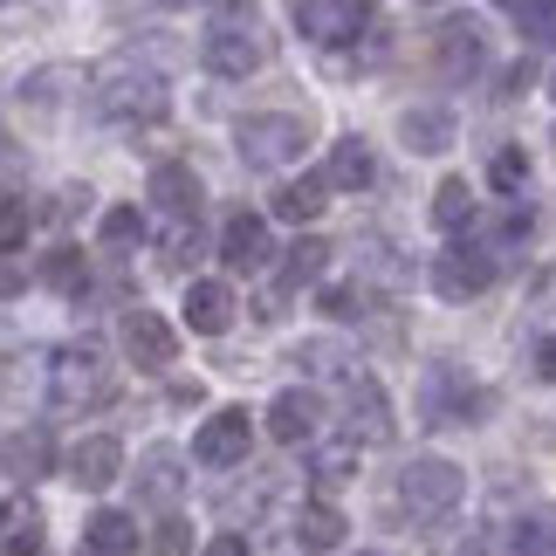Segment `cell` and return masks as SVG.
<instances>
[{
	"mask_svg": "<svg viewBox=\"0 0 556 556\" xmlns=\"http://www.w3.org/2000/svg\"><path fill=\"white\" fill-rule=\"evenodd\" d=\"M97 233H103V248H131L138 233H144V213H138V206H111Z\"/></svg>",
	"mask_w": 556,
	"mask_h": 556,
	"instance_id": "cell-34",
	"label": "cell"
},
{
	"mask_svg": "<svg viewBox=\"0 0 556 556\" xmlns=\"http://www.w3.org/2000/svg\"><path fill=\"white\" fill-rule=\"evenodd\" d=\"M295 543L316 549V556L337 549V543H344V516H337L330 502H303V508H295Z\"/></svg>",
	"mask_w": 556,
	"mask_h": 556,
	"instance_id": "cell-23",
	"label": "cell"
},
{
	"mask_svg": "<svg viewBox=\"0 0 556 556\" xmlns=\"http://www.w3.org/2000/svg\"><path fill=\"white\" fill-rule=\"evenodd\" d=\"M529 357H536V378L556 384V337H536V351H529Z\"/></svg>",
	"mask_w": 556,
	"mask_h": 556,
	"instance_id": "cell-41",
	"label": "cell"
},
{
	"mask_svg": "<svg viewBox=\"0 0 556 556\" xmlns=\"http://www.w3.org/2000/svg\"><path fill=\"white\" fill-rule=\"evenodd\" d=\"M268 220L262 213H227V227H220V262L233 275H254V268H268Z\"/></svg>",
	"mask_w": 556,
	"mask_h": 556,
	"instance_id": "cell-13",
	"label": "cell"
},
{
	"mask_svg": "<svg viewBox=\"0 0 556 556\" xmlns=\"http://www.w3.org/2000/svg\"><path fill=\"white\" fill-rule=\"evenodd\" d=\"M117 475H124V446L111 433H90V440L70 446V481L76 488H90V495H97V488H111Z\"/></svg>",
	"mask_w": 556,
	"mask_h": 556,
	"instance_id": "cell-15",
	"label": "cell"
},
{
	"mask_svg": "<svg viewBox=\"0 0 556 556\" xmlns=\"http://www.w3.org/2000/svg\"><path fill=\"white\" fill-rule=\"evenodd\" d=\"M248 440H254V426L241 405H227V413H213L200 426V440H192V460L200 467H241L248 460Z\"/></svg>",
	"mask_w": 556,
	"mask_h": 556,
	"instance_id": "cell-11",
	"label": "cell"
},
{
	"mask_svg": "<svg viewBox=\"0 0 556 556\" xmlns=\"http://www.w3.org/2000/svg\"><path fill=\"white\" fill-rule=\"evenodd\" d=\"M324 179H330L337 192H365V186H378V159H371V144H365V138H337V144H330Z\"/></svg>",
	"mask_w": 556,
	"mask_h": 556,
	"instance_id": "cell-17",
	"label": "cell"
},
{
	"mask_svg": "<svg viewBox=\"0 0 556 556\" xmlns=\"http://www.w3.org/2000/svg\"><path fill=\"white\" fill-rule=\"evenodd\" d=\"M186 324L200 330V337H220L233 324V289L227 282H192L186 289Z\"/></svg>",
	"mask_w": 556,
	"mask_h": 556,
	"instance_id": "cell-20",
	"label": "cell"
},
{
	"mask_svg": "<svg viewBox=\"0 0 556 556\" xmlns=\"http://www.w3.org/2000/svg\"><path fill=\"white\" fill-rule=\"evenodd\" d=\"M28 289V268L14 262V254H0V303H8V295H21Z\"/></svg>",
	"mask_w": 556,
	"mask_h": 556,
	"instance_id": "cell-39",
	"label": "cell"
},
{
	"mask_svg": "<svg viewBox=\"0 0 556 556\" xmlns=\"http://www.w3.org/2000/svg\"><path fill=\"white\" fill-rule=\"evenodd\" d=\"M41 508L21 495V502H8L0 508V556H41Z\"/></svg>",
	"mask_w": 556,
	"mask_h": 556,
	"instance_id": "cell-21",
	"label": "cell"
},
{
	"mask_svg": "<svg viewBox=\"0 0 556 556\" xmlns=\"http://www.w3.org/2000/svg\"><path fill=\"white\" fill-rule=\"evenodd\" d=\"M165 103H173V90H165V76L152 70V62H131V55L97 62V76H90V111L97 117H111V124H159Z\"/></svg>",
	"mask_w": 556,
	"mask_h": 556,
	"instance_id": "cell-1",
	"label": "cell"
},
{
	"mask_svg": "<svg viewBox=\"0 0 556 556\" xmlns=\"http://www.w3.org/2000/svg\"><path fill=\"white\" fill-rule=\"evenodd\" d=\"M309 378H357V357H344L337 344H303V357H295Z\"/></svg>",
	"mask_w": 556,
	"mask_h": 556,
	"instance_id": "cell-32",
	"label": "cell"
},
{
	"mask_svg": "<svg viewBox=\"0 0 556 556\" xmlns=\"http://www.w3.org/2000/svg\"><path fill=\"white\" fill-rule=\"evenodd\" d=\"M152 206L173 213V220H192L200 213V179H192V165H152Z\"/></svg>",
	"mask_w": 556,
	"mask_h": 556,
	"instance_id": "cell-18",
	"label": "cell"
},
{
	"mask_svg": "<svg viewBox=\"0 0 556 556\" xmlns=\"http://www.w3.org/2000/svg\"><path fill=\"white\" fill-rule=\"evenodd\" d=\"M488 186H495V192H522L529 186V152H522V144H502V152L488 159Z\"/></svg>",
	"mask_w": 556,
	"mask_h": 556,
	"instance_id": "cell-31",
	"label": "cell"
},
{
	"mask_svg": "<svg viewBox=\"0 0 556 556\" xmlns=\"http://www.w3.org/2000/svg\"><path fill=\"white\" fill-rule=\"evenodd\" d=\"M49 392L62 413H83V405H103L117 392V365L103 357V344H70V351H55V365H49Z\"/></svg>",
	"mask_w": 556,
	"mask_h": 556,
	"instance_id": "cell-4",
	"label": "cell"
},
{
	"mask_svg": "<svg viewBox=\"0 0 556 556\" xmlns=\"http://www.w3.org/2000/svg\"><path fill=\"white\" fill-rule=\"evenodd\" d=\"M165 8H206V0H165Z\"/></svg>",
	"mask_w": 556,
	"mask_h": 556,
	"instance_id": "cell-43",
	"label": "cell"
},
{
	"mask_svg": "<svg viewBox=\"0 0 556 556\" xmlns=\"http://www.w3.org/2000/svg\"><path fill=\"white\" fill-rule=\"evenodd\" d=\"M508 8H516V28H522L529 49H549L556 41V0H508Z\"/></svg>",
	"mask_w": 556,
	"mask_h": 556,
	"instance_id": "cell-28",
	"label": "cell"
},
{
	"mask_svg": "<svg viewBox=\"0 0 556 556\" xmlns=\"http://www.w3.org/2000/svg\"><path fill=\"white\" fill-rule=\"evenodd\" d=\"M433 62H440V76H454V83H467V76H481L488 70V35H481V21H440L433 28Z\"/></svg>",
	"mask_w": 556,
	"mask_h": 556,
	"instance_id": "cell-10",
	"label": "cell"
},
{
	"mask_svg": "<svg viewBox=\"0 0 556 556\" xmlns=\"http://www.w3.org/2000/svg\"><path fill=\"white\" fill-rule=\"evenodd\" d=\"M173 351H179V337H173V324H165L159 309H131V316H124V357H131L138 371H165Z\"/></svg>",
	"mask_w": 556,
	"mask_h": 556,
	"instance_id": "cell-12",
	"label": "cell"
},
{
	"mask_svg": "<svg viewBox=\"0 0 556 556\" xmlns=\"http://www.w3.org/2000/svg\"><path fill=\"white\" fill-rule=\"evenodd\" d=\"M192 254H200V213H192V220H173V233H165V268H186Z\"/></svg>",
	"mask_w": 556,
	"mask_h": 556,
	"instance_id": "cell-35",
	"label": "cell"
},
{
	"mask_svg": "<svg viewBox=\"0 0 556 556\" xmlns=\"http://www.w3.org/2000/svg\"><path fill=\"white\" fill-rule=\"evenodd\" d=\"M192 549V529L179 522V516H165L159 529H152V549H144V556H186Z\"/></svg>",
	"mask_w": 556,
	"mask_h": 556,
	"instance_id": "cell-37",
	"label": "cell"
},
{
	"mask_svg": "<svg viewBox=\"0 0 556 556\" xmlns=\"http://www.w3.org/2000/svg\"><path fill=\"white\" fill-rule=\"evenodd\" d=\"M41 282L62 289V295H76L83 282H90V262H83V248H55L49 262H41Z\"/></svg>",
	"mask_w": 556,
	"mask_h": 556,
	"instance_id": "cell-29",
	"label": "cell"
},
{
	"mask_svg": "<svg viewBox=\"0 0 556 556\" xmlns=\"http://www.w3.org/2000/svg\"><path fill=\"white\" fill-rule=\"evenodd\" d=\"M268 55H275V41H268L262 21H254V8H220L213 28H206V41H200V62L220 83H241L254 70H268Z\"/></svg>",
	"mask_w": 556,
	"mask_h": 556,
	"instance_id": "cell-2",
	"label": "cell"
},
{
	"mask_svg": "<svg viewBox=\"0 0 556 556\" xmlns=\"http://www.w3.org/2000/svg\"><path fill=\"white\" fill-rule=\"evenodd\" d=\"M344 433L357 440V446H392V399H384V384L371 378V371H357V378H344Z\"/></svg>",
	"mask_w": 556,
	"mask_h": 556,
	"instance_id": "cell-8",
	"label": "cell"
},
{
	"mask_svg": "<svg viewBox=\"0 0 556 556\" xmlns=\"http://www.w3.org/2000/svg\"><path fill=\"white\" fill-rule=\"evenodd\" d=\"M399 138H405V152H446V144H454V111H446V103H413V111L399 117Z\"/></svg>",
	"mask_w": 556,
	"mask_h": 556,
	"instance_id": "cell-16",
	"label": "cell"
},
{
	"mask_svg": "<svg viewBox=\"0 0 556 556\" xmlns=\"http://www.w3.org/2000/svg\"><path fill=\"white\" fill-rule=\"evenodd\" d=\"M330 192H337V186H330L324 173H316V179H295V186H282V192H275V213L303 227V220H316V213L330 206Z\"/></svg>",
	"mask_w": 556,
	"mask_h": 556,
	"instance_id": "cell-25",
	"label": "cell"
},
{
	"mask_svg": "<svg viewBox=\"0 0 556 556\" xmlns=\"http://www.w3.org/2000/svg\"><path fill=\"white\" fill-rule=\"evenodd\" d=\"M516 556H556V508H536V516L516 522V536H508Z\"/></svg>",
	"mask_w": 556,
	"mask_h": 556,
	"instance_id": "cell-27",
	"label": "cell"
},
{
	"mask_svg": "<svg viewBox=\"0 0 556 556\" xmlns=\"http://www.w3.org/2000/svg\"><path fill=\"white\" fill-rule=\"evenodd\" d=\"M138 467H144L138 495H144V502H159V508H173V502H179V454H173V446H152V454H144Z\"/></svg>",
	"mask_w": 556,
	"mask_h": 556,
	"instance_id": "cell-24",
	"label": "cell"
},
{
	"mask_svg": "<svg viewBox=\"0 0 556 556\" xmlns=\"http://www.w3.org/2000/svg\"><path fill=\"white\" fill-rule=\"evenodd\" d=\"M268 433L282 440V446L309 440V433H316V399H309V392H282V399L268 405Z\"/></svg>",
	"mask_w": 556,
	"mask_h": 556,
	"instance_id": "cell-22",
	"label": "cell"
},
{
	"mask_svg": "<svg viewBox=\"0 0 556 556\" xmlns=\"http://www.w3.org/2000/svg\"><path fill=\"white\" fill-rule=\"evenodd\" d=\"M324 268H330V248H324V241H295V248H289V262H282V282H289V289H303V282H316Z\"/></svg>",
	"mask_w": 556,
	"mask_h": 556,
	"instance_id": "cell-30",
	"label": "cell"
},
{
	"mask_svg": "<svg viewBox=\"0 0 556 556\" xmlns=\"http://www.w3.org/2000/svg\"><path fill=\"white\" fill-rule=\"evenodd\" d=\"M460 495H467V475L454 460H440V454H426V460H413L399 475V508L413 522H440V516H454L460 508Z\"/></svg>",
	"mask_w": 556,
	"mask_h": 556,
	"instance_id": "cell-6",
	"label": "cell"
},
{
	"mask_svg": "<svg viewBox=\"0 0 556 556\" xmlns=\"http://www.w3.org/2000/svg\"><path fill=\"white\" fill-rule=\"evenodd\" d=\"M351 467H357V440H351V433L316 454V475H324V481H351Z\"/></svg>",
	"mask_w": 556,
	"mask_h": 556,
	"instance_id": "cell-36",
	"label": "cell"
},
{
	"mask_svg": "<svg viewBox=\"0 0 556 556\" xmlns=\"http://www.w3.org/2000/svg\"><path fill=\"white\" fill-rule=\"evenodd\" d=\"M49 460H55V440H49V426H14V433L0 440V475H14L21 488L49 475Z\"/></svg>",
	"mask_w": 556,
	"mask_h": 556,
	"instance_id": "cell-14",
	"label": "cell"
},
{
	"mask_svg": "<svg viewBox=\"0 0 556 556\" xmlns=\"http://www.w3.org/2000/svg\"><path fill=\"white\" fill-rule=\"evenodd\" d=\"M522 90H529V62H516V70L502 76V97H522Z\"/></svg>",
	"mask_w": 556,
	"mask_h": 556,
	"instance_id": "cell-42",
	"label": "cell"
},
{
	"mask_svg": "<svg viewBox=\"0 0 556 556\" xmlns=\"http://www.w3.org/2000/svg\"><path fill=\"white\" fill-rule=\"evenodd\" d=\"M138 549V522L124 508H103V516L83 522V549L76 556H131Z\"/></svg>",
	"mask_w": 556,
	"mask_h": 556,
	"instance_id": "cell-19",
	"label": "cell"
},
{
	"mask_svg": "<svg viewBox=\"0 0 556 556\" xmlns=\"http://www.w3.org/2000/svg\"><path fill=\"white\" fill-rule=\"evenodd\" d=\"M488 405H495V399H488L460 365H446V357L419 371V419L426 426H481Z\"/></svg>",
	"mask_w": 556,
	"mask_h": 556,
	"instance_id": "cell-5",
	"label": "cell"
},
{
	"mask_svg": "<svg viewBox=\"0 0 556 556\" xmlns=\"http://www.w3.org/2000/svg\"><path fill=\"white\" fill-rule=\"evenodd\" d=\"M289 21L324 49H344L371 28V0H289Z\"/></svg>",
	"mask_w": 556,
	"mask_h": 556,
	"instance_id": "cell-7",
	"label": "cell"
},
{
	"mask_svg": "<svg viewBox=\"0 0 556 556\" xmlns=\"http://www.w3.org/2000/svg\"><path fill=\"white\" fill-rule=\"evenodd\" d=\"M324 309L337 316V324H357V316L371 309V289H365V282H330V289H324Z\"/></svg>",
	"mask_w": 556,
	"mask_h": 556,
	"instance_id": "cell-33",
	"label": "cell"
},
{
	"mask_svg": "<svg viewBox=\"0 0 556 556\" xmlns=\"http://www.w3.org/2000/svg\"><path fill=\"white\" fill-rule=\"evenodd\" d=\"M28 220H35L28 200H0V248H14L21 233H28Z\"/></svg>",
	"mask_w": 556,
	"mask_h": 556,
	"instance_id": "cell-38",
	"label": "cell"
},
{
	"mask_svg": "<svg viewBox=\"0 0 556 556\" xmlns=\"http://www.w3.org/2000/svg\"><path fill=\"white\" fill-rule=\"evenodd\" d=\"M549 97H556V76H549Z\"/></svg>",
	"mask_w": 556,
	"mask_h": 556,
	"instance_id": "cell-44",
	"label": "cell"
},
{
	"mask_svg": "<svg viewBox=\"0 0 556 556\" xmlns=\"http://www.w3.org/2000/svg\"><path fill=\"white\" fill-rule=\"evenodd\" d=\"M206 556H248V536H241V529H220V536L206 543Z\"/></svg>",
	"mask_w": 556,
	"mask_h": 556,
	"instance_id": "cell-40",
	"label": "cell"
},
{
	"mask_svg": "<svg viewBox=\"0 0 556 556\" xmlns=\"http://www.w3.org/2000/svg\"><path fill=\"white\" fill-rule=\"evenodd\" d=\"M303 144H309V117L295 111H254L233 131V152H241L248 173H282V165L303 159Z\"/></svg>",
	"mask_w": 556,
	"mask_h": 556,
	"instance_id": "cell-3",
	"label": "cell"
},
{
	"mask_svg": "<svg viewBox=\"0 0 556 556\" xmlns=\"http://www.w3.org/2000/svg\"><path fill=\"white\" fill-rule=\"evenodd\" d=\"M495 248H446L433 254V289L446 295V303H467V295H481V289H495Z\"/></svg>",
	"mask_w": 556,
	"mask_h": 556,
	"instance_id": "cell-9",
	"label": "cell"
},
{
	"mask_svg": "<svg viewBox=\"0 0 556 556\" xmlns=\"http://www.w3.org/2000/svg\"><path fill=\"white\" fill-rule=\"evenodd\" d=\"M467 220H475V186H467V179H440L433 186V227L440 233H460Z\"/></svg>",
	"mask_w": 556,
	"mask_h": 556,
	"instance_id": "cell-26",
	"label": "cell"
}]
</instances>
